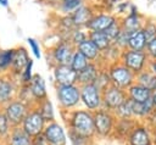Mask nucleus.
I'll list each match as a JSON object with an SVG mask.
<instances>
[{"label":"nucleus","mask_w":156,"mask_h":145,"mask_svg":"<svg viewBox=\"0 0 156 145\" xmlns=\"http://www.w3.org/2000/svg\"><path fill=\"white\" fill-rule=\"evenodd\" d=\"M27 44L29 46V51L33 55V57L39 60L41 57V45H40V43L35 38L29 37V38H27Z\"/></svg>","instance_id":"40"},{"label":"nucleus","mask_w":156,"mask_h":145,"mask_svg":"<svg viewBox=\"0 0 156 145\" xmlns=\"http://www.w3.org/2000/svg\"><path fill=\"white\" fill-rule=\"evenodd\" d=\"M132 100H129L128 97L113 111L115 116L117 119H129L133 118V110H132Z\"/></svg>","instance_id":"31"},{"label":"nucleus","mask_w":156,"mask_h":145,"mask_svg":"<svg viewBox=\"0 0 156 145\" xmlns=\"http://www.w3.org/2000/svg\"><path fill=\"white\" fill-rule=\"evenodd\" d=\"M88 63H89V61L87 60V57H85L84 55H82L79 51L76 50V52L73 54V57H72V60H71L69 66H71V68H72L73 71H76V72L78 73V72H80L83 68H85V67L88 66Z\"/></svg>","instance_id":"35"},{"label":"nucleus","mask_w":156,"mask_h":145,"mask_svg":"<svg viewBox=\"0 0 156 145\" xmlns=\"http://www.w3.org/2000/svg\"><path fill=\"white\" fill-rule=\"evenodd\" d=\"M29 60H30L29 51L24 46L15 48L13 61H12V66H11V69H10V73L15 79H17L20 77V74L22 73V71L24 69V67L27 66Z\"/></svg>","instance_id":"18"},{"label":"nucleus","mask_w":156,"mask_h":145,"mask_svg":"<svg viewBox=\"0 0 156 145\" xmlns=\"http://www.w3.org/2000/svg\"><path fill=\"white\" fill-rule=\"evenodd\" d=\"M68 136L72 145H91L93 138H85L82 135H78L73 132H68Z\"/></svg>","instance_id":"42"},{"label":"nucleus","mask_w":156,"mask_h":145,"mask_svg":"<svg viewBox=\"0 0 156 145\" xmlns=\"http://www.w3.org/2000/svg\"><path fill=\"white\" fill-rule=\"evenodd\" d=\"M76 52V46L68 40L58 39L46 50V60L50 67L55 66H69L73 54Z\"/></svg>","instance_id":"2"},{"label":"nucleus","mask_w":156,"mask_h":145,"mask_svg":"<svg viewBox=\"0 0 156 145\" xmlns=\"http://www.w3.org/2000/svg\"><path fill=\"white\" fill-rule=\"evenodd\" d=\"M147 1H149V2H150V4H152V2H155V1H156V0H147Z\"/></svg>","instance_id":"52"},{"label":"nucleus","mask_w":156,"mask_h":145,"mask_svg":"<svg viewBox=\"0 0 156 145\" xmlns=\"http://www.w3.org/2000/svg\"><path fill=\"white\" fill-rule=\"evenodd\" d=\"M126 143L127 145H151L152 127L144 122H138L127 136Z\"/></svg>","instance_id":"11"},{"label":"nucleus","mask_w":156,"mask_h":145,"mask_svg":"<svg viewBox=\"0 0 156 145\" xmlns=\"http://www.w3.org/2000/svg\"><path fill=\"white\" fill-rule=\"evenodd\" d=\"M32 145H51V144L48 141L45 135L43 133H40V134L32 138Z\"/></svg>","instance_id":"46"},{"label":"nucleus","mask_w":156,"mask_h":145,"mask_svg":"<svg viewBox=\"0 0 156 145\" xmlns=\"http://www.w3.org/2000/svg\"><path fill=\"white\" fill-rule=\"evenodd\" d=\"M43 1H46V2H51V4H54V5H56V2H57L58 0H43Z\"/></svg>","instance_id":"51"},{"label":"nucleus","mask_w":156,"mask_h":145,"mask_svg":"<svg viewBox=\"0 0 156 145\" xmlns=\"http://www.w3.org/2000/svg\"><path fill=\"white\" fill-rule=\"evenodd\" d=\"M136 123H138V121L134 119V118L116 119V124H115V129H113L112 136H117V138H119L122 140H126Z\"/></svg>","instance_id":"24"},{"label":"nucleus","mask_w":156,"mask_h":145,"mask_svg":"<svg viewBox=\"0 0 156 145\" xmlns=\"http://www.w3.org/2000/svg\"><path fill=\"white\" fill-rule=\"evenodd\" d=\"M124 0H93L90 2L94 4V6L96 9H102V10H106V11H110L112 12L113 9Z\"/></svg>","instance_id":"38"},{"label":"nucleus","mask_w":156,"mask_h":145,"mask_svg":"<svg viewBox=\"0 0 156 145\" xmlns=\"http://www.w3.org/2000/svg\"><path fill=\"white\" fill-rule=\"evenodd\" d=\"M135 83L145 87L151 93L156 91V76L147 68L135 76Z\"/></svg>","instance_id":"29"},{"label":"nucleus","mask_w":156,"mask_h":145,"mask_svg":"<svg viewBox=\"0 0 156 145\" xmlns=\"http://www.w3.org/2000/svg\"><path fill=\"white\" fill-rule=\"evenodd\" d=\"M151 145H152V144H151Z\"/></svg>","instance_id":"54"},{"label":"nucleus","mask_w":156,"mask_h":145,"mask_svg":"<svg viewBox=\"0 0 156 145\" xmlns=\"http://www.w3.org/2000/svg\"><path fill=\"white\" fill-rule=\"evenodd\" d=\"M94 84L101 91L111 85V79H110V74H108V71H107V66H101V69H100V72L98 74V78H96Z\"/></svg>","instance_id":"34"},{"label":"nucleus","mask_w":156,"mask_h":145,"mask_svg":"<svg viewBox=\"0 0 156 145\" xmlns=\"http://www.w3.org/2000/svg\"><path fill=\"white\" fill-rule=\"evenodd\" d=\"M88 30L85 29V28H74L73 30H71V33L68 34V37H67V40L69 41V43H72L76 48L80 44V43H83L85 39H88Z\"/></svg>","instance_id":"32"},{"label":"nucleus","mask_w":156,"mask_h":145,"mask_svg":"<svg viewBox=\"0 0 156 145\" xmlns=\"http://www.w3.org/2000/svg\"><path fill=\"white\" fill-rule=\"evenodd\" d=\"M55 95L61 111H72L80 105V87L78 84L55 85Z\"/></svg>","instance_id":"3"},{"label":"nucleus","mask_w":156,"mask_h":145,"mask_svg":"<svg viewBox=\"0 0 156 145\" xmlns=\"http://www.w3.org/2000/svg\"><path fill=\"white\" fill-rule=\"evenodd\" d=\"M89 1H93V0H89Z\"/></svg>","instance_id":"53"},{"label":"nucleus","mask_w":156,"mask_h":145,"mask_svg":"<svg viewBox=\"0 0 156 145\" xmlns=\"http://www.w3.org/2000/svg\"><path fill=\"white\" fill-rule=\"evenodd\" d=\"M87 0H58L55 6L58 15H72L78 7H80Z\"/></svg>","instance_id":"26"},{"label":"nucleus","mask_w":156,"mask_h":145,"mask_svg":"<svg viewBox=\"0 0 156 145\" xmlns=\"http://www.w3.org/2000/svg\"><path fill=\"white\" fill-rule=\"evenodd\" d=\"M0 5L4 6V7H7L9 6V0H0Z\"/></svg>","instance_id":"49"},{"label":"nucleus","mask_w":156,"mask_h":145,"mask_svg":"<svg viewBox=\"0 0 156 145\" xmlns=\"http://www.w3.org/2000/svg\"><path fill=\"white\" fill-rule=\"evenodd\" d=\"M119 62L123 63L129 71H132L135 76L143 71H145L149 66V57L145 51H136V50H130L126 49L122 51Z\"/></svg>","instance_id":"6"},{"label":"nucleus","mask_w":156,"mask_h":145,"mask_svg":"<svg viewBox=\"0 0 156 145\" xmlns=\"http://www.w3.org/2000/svg\"><path fill=\"white\" fill-rule=\"evenodd\" d=\"M15 55V48L0 50V71H7L11 69L12 61Z\"/></svg>","instance_id":"33"},{"label":"nucleus","mask_w":156,"mask_h":145,"mask_svg":"<svg viewBox=\"0 0 156 145\" xmlns=\"http://www.w3.org/2000/svg\"><path fill=\"white\" fill-rule=\"evenodd\" d=\"M126 91H127V97L133 102H145L150 100L152 96V93L149 89H146L145 87L138 83H133Z\"/></svg>","instance_id":"23"},{"label":"nucleus","mask_w":156,"mask_h":145,"mask_svg":"<svg viewBox=\"0 0 156 145\" xmlns=\"http://www.w3.org/2000/svg\"><path fill=\"white\" fill-rule=\"evenodd\" d=\"M43 134L45 135V138L51 145H66L67 136H66L65 129L56 121L46 123Z\"/></svg>","instance_id":"15"},{"label":"nucleus","mask_w":156,"mask_h":145,"mask_svg":"<svg viewBox=\"0 0 156 145\" xmlns=\"http://www.w3.org/2000/svg\"><path fill=\"white\" fill-rule=\"evenodd\" d=\"M37 110L40 112V115L43 116L44 121L46 123L49 122H54L55 121V111H54V106H52V102L48 99L40 101L39 104H37Z\"/></svg>","instance_id":"30"},{"label":"nucleus","mask_w":156,"mask_h":145,"mask_svg":"<svg viewBox=\"0 0 156 145\" xmlns=\"http://www.w3.org/2000/svg\"><path fill=\"white\" fill-rule=\"evenodd\" d=\"M96 11V7L94 6L93 2H85L80 7H78L71 16L72 22L76 28H85L88 22L91 19Z\"/></svg>","instance_id":"16"},{"label":"nucleus","mask_w":156,"mask_h":145,"mask_svg":"<svg viewBox=\"0 0 156 145\" xmlns=\"http://www.w3.org/2000/svg\"><path fill=\"white\" fill-rule=\"evenodd\" d=\"M15 80L17 79H13L12 76L0 77V106H5L16 99L18 87Z\"/></svg>","instance_id":"14"},{"label":"nucleus","mask_w":156,"mask_h":145,"mask_svg":"<svg viewBox=\"0 0 156 145\" xmlns=\"http://www.w3.org/2000/svg\"><path fill=\"white\" fill-rule=\"evenodd\" d=\"M146 17L139 12L138 7L133 4L129 13L122 18H119V24L122 30L128 32V33H134L136 30H140L145 23Z\"/></svg>","instance_id":"13"},{"label":"nucleus","mask_w":156,"mask_h":145,"mask_svg":"<svg viewBox=\"0 0 156 145\" xmlns=\"http://www.w3.org/2000/svg\"><path fill=\"white\" fill-rule=\"evenodd\" d=\"M100 69H101L100 63L89 62L85 68H83L80 72L77 73V84L79 87L87 85V84H94Z\"/></svg>","instance_id":"20"},{"label":"nucleus","mask_w":156,"mask_h":145,"mask_svg":"<svg viewBox=\"0 0 156 145\" xmlns=\"http://www.w3.org/2000/svg\"><path fill=\"white\" fill-rule=\"evenodd\" d=\"M145 52L149 57L150 61H155L156 60V38H154L152 40L147 41L146 48H145Z\"/></svg>","instance_id":"44"},{"label":"nucleus","mask_w":156,"mask_h":145,"mask_svg":"<svg viewBox=\"0 0 156 145\" xmlns=\"http://www.w3.org/2000/svg\"><path fill=\"white\" fill-rule=\"evenodd\" d=\"M28 88H29V91H30V94H32V96L34 99L35 106L40 101L48 99V91H46L45 80L39 73H34L33 78L28 83Z\"/></svg>","instance_id":"19"},{"label":"nucleus","mask_w":156,"mask_h":145,"mask_svg":"<svg viewBox=\"0 0 156 145\" xmlns=\"http://www.w3.org/2000/svg\"><path fill=\"white\" fill-rule=\"evenodd\" d=\"M126 99L127 91L111 84L105 90H102V108L113 112Z\"/></svg>","instance_id":"12"},{"label":"nucleus","mask_w":156,"mask_h":145,"mask_svg":"<svg viewBox=\"0 0 156 145\" xmlns=\"http://www.w3.org/2000/svg\"><path fill=\"white\" fill-rule=\"evenodd\" d=\"M62 117L68 127V132H73L85 138H94V118L93 112L85 108H76L72 111H61Z\"/></svg>","instance_id":"1"},{"label":"nucleus","mask_w":156,"mask_h":145,"mask_svg":"<svg viewBox=\"0 0 156 145\" xmlns=\"http://www.w3.org/2000/svg\"><path fill=\"white\" fill-rule=\"evenodd\" d=\"M151 100H152V102H154V106H155V108H156V91H154V93H152Z\"/></svg>","instance_id":"50"},{"label":"nucleus","mask_w":156,"mask_h":145,"mask_svg":"<svg viewBox=\"0 0 156 145\" xmlns=\"http://www.w3.org/2000/svg\"><path fill=\"white\" fill-rule=\"evenodd\" d=\"M76 50L79 51L82 55H84L89 62L100 63V61H101V51L95 46V44L93 41H90L89 38L85 39L83 43H80L76 48Z\"/></svg>","instance_id":"22"},{"label":"nucleus","mask_w":156,"mask_h":145,"mask_svg":"<svg viewBox=\"0 0 156 145\" xmlns=\"http://www.w3.org/2000/svg\"><path fill=\"white\" fill-rule=\"evenodd\" d=\"M45 124L46 122L44 121L43 116L40 115V112L37 110V107H32L27 116L24 117L22 124H21V128L29 135V136H35L40 133L44 132V128H45Z\"/></svg>","instance_id":"10"},{"label":"nucleus","mask_w":156,"mask_h":145,"mask_svg":"<svg viewBox=\"0 0 156 145\" xmlns=\"http://www.w3.org/2000/svg\"><path fill=\"white\" fill-rule=\"evenodd\" d=\"M80 104L83 108L95 112L102 107V91L95 84L80 87Z\"/></svg>","instance_id":"8"},{"label":"nucleus","mask_w":156,"mask_h":145,"mask_svg":"<svg viewBox=\"0 0 156 145\" xmlns=\"http://www.w3.org/2000/svg\"><path fill=\"white\" fill-rule=\"evenodd\" d=\"M93 118H94V133H95V135H98L100 138L112 136L116 119H117L113 112L101 107L100 110L93 112Z\"/></svg>","instance_id":"4"},{"label":"nucleus","mask_w":156,"mask_h":145,"mask_svg":"<svg viewBox=\"0 0 156 145\" xmlns=\"http://www.w3.org/2000/svg\"><path fill=\"white\" fill-rule=\"evenodd\" d=\"M129 35H130V33H128V32H124V30H121L119 32V34L117 35V38L113 40V45H116V46H118L119 49H122V50H126L127 49V45H128V39H129Z\"/></svg>","instance_id":"43"},{"label":"nucleus","mask_w":156,"mask_h":145,"mask_svg":"<svg viewBox=\"0 0 156 145\" xmlns=\"http://www.w3.org/2000/svg\"><path fill=\"white\" fill-rule=\"evenodd\" d=\"M7 145H32V136H29L21 127L12 128L7 136Z\"/></svg>","instance_id":"25"},{"label":"nucleus","mask_w":156,"mask_h":145,"mask_svg":"<svg viewBox=\"0 0 156 145\" xmlns=\"http://www.w3.org/2000/svg\"><path fill=\"white\" fill-rule=\"evenodd\" d=\"M30 108L32 107H29L26 102H23L16 97L12 101H10L7 105L4 106V113H5L6 118L9 119L11 127L16 128V127H21L24 117L27 116V113Z\"/></svg>","instance_id":"9"},{"label":"nucleus","mask_w":156,"mask_h":145,"mask_svg":"<svg viewBox=\"0 0 156 145\" xmlns=\"http://www.w3.org/2000/svg\"><path fill=\"white\" fill-rule=\"evenodd\" d=\"M33 68H34V61H33V58H30L29 62L27 63V66L24 67V69L22 71V73L20 74V77L17 78L20 84H28L30 82V79L34 76Z\"/></svg>","instance_id":"37"},{"label":"nucleus","mask_w":156,"mask_h":145,"mask_svg":"<svg viewBox=\"0 0 156 145\" xmlns=\"http://www.w3.org/2000/svg\"><path fill=\"white\" fill-rule=\"evenodd\" d=\"M152 145H156V124L152 126Z\"/></svg>","instance_id":"48"},{"label":"nucleus","mask_w":156,"mask_h":145,"mask_svg":"<svg viewBox=\"0 0 156 145\" xmlns=\"http://www.w3.org/2000/svg\"><path fill=\"white\" fill-rule=\"evenodd\" d=\"M88 38L90 39V41H93L95 44V46L101 51V54L104 51H106L112 45L111 39L107 37V34L105 32H89Z\"/></svg>","instance_id":"27"},{"label":"nucleus","mask_w":156,"mask_h":145,"mask_svg":"<svg viewBox=\"0 0 156 145\" xmlns=\"http://www.w3.org/2000/svg\"><path fill=\"white\" fill-rule=\"evenodd\" d=\"M147 69H149V71H151V72L156 76V60H155V61H150V62H149Z\"/></svg>","instance_id":"47"},{"label":"nucleus","mask_w":156,"mask_h":145,"mask_svg":"<svg viewBox=\"0 0 156 145\" xmlns=\"http://www.w3.org/2000/svg\"><path fill=\"white\" fill-rule=\"evenodd\" d=\"M132 6H133V2H132L130 0H124V1L119 2V4L113 9L112 12H113L118 18H122V17H124V16H127V15L129 13Z\"/></svg>","instance_id":"39"},{"label":"nucleus","mask_w":156,"mask_h":145,"mask_svg":"<svg viewBox=\"0 0 156 145\" xmlns=\"http://www.w3.org/2000/svg\"><path fill=\"white\" fill-rule=\"evenodd\" d=\"M132 110H133V118L136 119L138 122H141L143 119H150L156 113V108L151 99L145 102H133Z\"/></svg>","instance_id":"21"},{"label":"nucleus","mask_w":156,"mask_h":145,"mask_svg":"<svg viewBox=\"0 0 156 145\" xmlns=\"http://www.w3.org/2000/svg\"><path fill=\"white\" fill-rule=\"evenodd\" d=\"M107 71L110 74L111 84L119 89L127 90L133 83H135V74L119 61L108 65Z\"/></svg>","instance_id":"5"},{"label":"nucleus","mask_w":156,"mask_h":145,"mask_svg":"<svg viewBox=\"0 0 156 145\" xmlns=\"http://www.w3.org/2000/svg\"><path fill=\"white\" fill-rule=\"evenodd\" d=\"M52 79L55 85L77 84V72L71 66H55L52 67Z\"/></svg>","instance_id":"17"},{"label":"nucleus","mask_w":156,"mask_h":145,"mask_svg":"<svg viewBox=\"0 0 156 145\" xmlns=\"http://www.w3.org/2000/svg\"><path fill=\"white\" fill-rule=\"evenodd\" d=\"M12 130V127L6 118L4 111H0V138H7Z\"/></svg>","instance_id":"41"},{"label":"nucleus","mask_w":156,"mask_h":145,"mask_svg":"<svg viewBox=\"0 0 156 145\" xmlns=\"http://www.w3.org/2000/svg\"><path fill=\"white\" fill-rule=\"evenodd\" d=\"M146 44H147V40L145 38V34L140 29V30H136L134 33H130L129 39H128L127 49L136 50V51H145Z\"/></svg>","instance_id":"28"},{"label":"nucleus","mask_w":156,"mask_h":145,"mask_svg":"<svg viewBox=\"0 0 156 145\" xmlns=\"http://www.w3.org/2000/svg\"><path fill=\"white\" fill-rule=\"evenodd\" d=\"M118 21L119 18L113 12H110L102 9H96L94 16L88 22L85 29L88 32H106L110 27L116 24Z\"/></svg>","instance_id":"7"},{"label":"nucleus","mask_w":156,"mask_h":145,"mask_svg":"<svg viewBox=\"0 0 156 145\" xmlns=\"http://www.w3.org/2000/svg\"><path fill=\"white\" fill-rule=\"evenodd\" d=\"M141 30L145 34V38L147 41L152 40L154 38H156V19L154 18H147L145 19V23L141 28Z\"/></svg>","instance_id":"36"},{"label":"nucleus","mask_w":156,"mask_h":145,"mask_svg":"<svg viewBox=\"0 0 156 145\" xmlns=\"http://www.w3.org/2000/svg\"><path fill=\"white\" fill-rule=\"evenodd\" d=\"M122 30V28H121V24H119V21L116 23V24H113L112 27H110L105 33L107 34V37L111 39V41L113 43V40L117 38V35L119 34V32Z\"/></svg>","instance_id":"45"}]
</instances>
